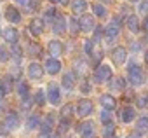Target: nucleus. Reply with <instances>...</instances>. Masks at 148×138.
I'll return each instance as SVG.
<instances>
[{"mask_svg":"<svg viewBox=\"0 0 148 138\" xmlns=\"http://www.w3.org/2000/svg\"><path fill=\"white\" fill-rule=\"evenodd\" d=\"M127 74H129V82L132 86H139L143 82V70L136 65V63H131L129 68H127Z\"/></svg>","mask_w":148,"mask_h":138,"instance_id":"1","label":"nucleus"},{"mask_svg":"<svg viewBox=\"0 0 148 138\" xmlns=\"http://www.w3.org/2000/svg\"><path fill=\"white\" fill-rule=\"evenodd\" d=\"M94 77H96V81H98V82L110 81V79H112V68H110L106 63L99 65V66L96 68V74H94Z\"/></svg>","mask_w":148,"mask_h":138,"instance_id":"2","label":"nucleus"},{"mask_svg":"<svg viewBox=\"0 0 148 138\" xmlns=\"http://www.w3.org/2000/svg\"><path fill=\"white\" fill-rule=\"evenodd\" d=\"M18 126H19V117H18V114H16V112H9V114L5 115V121H4V131L9 133L11 129H16Z\"/></svg>","mask_w":148,"mask_h":138,"instance_id":"3","label":"nucleus"},{"mask_svg":"<svg viewBox=\"0 0 148 138\" xmlns=\"http://www.w3.org/2000/svg\"><path fill=\"white\" fill-rule=\"evenodd\" d=\"M91 112H92V103H91V100H80V101L77 103V114H79L80 117H87Z\"/></svg>","mask_w":148,"mask_h":138,"instance_id":"4","label":"nucleus"},{"mask_svg":"<svg viewBox=\"0 0 148 138\" xmlns=\"http://www.w3.org/2000/svg\"><path fill=\"white\" fill-rule=\"evenodd\" d=\"M79 23H80V30H84V32H91V30L96 28V23H94V19H92L89 14H84V16L79 19Z\"/></svg>","mask_w":148,"mask_h":138,"instance_id":"5","label":"nucleus"},{"mask_svg":"<svg viewBox=\"0 0 148 138\" xmlns=\"http://www.w3.org/2000/svg\"><path fill=\"white\" fill-rule=\"evenodd\" d=\"M125 56H127V52H125V49L120 47V46L115 47L113 52H112V59H113L115 65H122V63H125Z\"/></svg>","mask_w":148,"mask_h":138,"instance_id":"6","label":"nucleus"},{"mask_svg":"<svg viewBox=\"0 0 148 138\" xmlns=\"http://www.w3.org/2000/svg\"><path fill=\"white\" fill-rule=\"evenodd\" d=\"M5 18H7V21H11V23H19V21H21V14H19V11H18L14 6H7V9H5Z\"/></svg>","mask_w":148,"mask_h":138,"instance_id":"7","label":"nucleus"},{"mask_svg":"<svg viewBox=\"0 0 148 138\" xmlns=\"http://www.w3.org/2000/svg\"><path fill=\"white\" fill-rule=\"evenodd\" d=\"M79 131H80V135L84 136V138H94V124L92 122H82L80 126H79Z\"/></svg>","mask_w":148,"mask_h":138,"instance_id":"8","label":"nucleus"},{"mask_svg":"<svg viewBox=\"0 0 148 138\" xmlns=\"http://www.w3.org/2000/svg\"><path fill=\"white\" fill-rule=\"evenodd\" d=\"M119 32H120V26L117 25V21L110 23V25L105 28V35H106V39H108V40H113L115 37H119Z\"/></svg>","mask_w":148,"mask_h":138,"instance_id":"9","label":"nucleus"},{"mask_svg":"<svg viewBox=\"0 0 148 138\" xmlns=\"http://www.w3.org/2000/svg\"><path fill=\"white\" fill-rule=\"evenodd\" d=\"M28 75L32 77V79H42V75H44V70H42V66L38 65V63H32L30 66H28Z\"/></svg>","mask_w":148,"mask_h":138,"instance_id":"10","label":"nucleus"},{"mask_svg":"<svg viewBox=\"0 0 148 138\" xmlns=\"http://www.w3.org/2000/svg\"><path fill=\"white\" fill-rule=\"evenodd\" d=\"M99 101H101V105L105 107V110H110V112L117 107V101H115V98H113L112 95H103V96L99 98Z\"/></svg>","mask_w":148,"mask_h":138,"instance_id":"11","label":"nucleus"},{"mask_svg":"<svg viewBox=\"0 0 148 138\" xmlns=\"http://www.w3.org/2000/svg\"><path fill=\"white\" fill-rule=\"evenodd\" d=\"M49 101L52 103V105H58L59 103V88L52 82V84H49Z\"/></svg>","mask_w":148,"mask_h":138,"instance_id":"12","label":"nucleus"},{"mask_svg":"<svg viewBox=\"0 0 148 138\" xmlns=\"http://www.w3.org/2000/svg\"><path fill=\"white\" fill-rule=\"evenodd\" d=\"M47 49H49V52H51L52 56H59V54H63V44H61L59 40H51L49 46H47Z\"/></svg>","mask_w":148,"mask_h":138,"instance_id":"13","label":"nucleus"},{"mask_svg":"<svg viewBox=\"0 0 148 138\" xmlns=\"http://www.w3.org/2000/svg\"><path fill=\"white\" fill-rule=\"evenodd\" d=\"M45 68H47V72L51 74V75H54V74H58L59 72V68H61V63L58 61V59H47L45 61Z\"/></svg>","mask_w":148,"mask_h":138,"instance_id":"14","label":"nucleus"},{"mask_svg":"<svg viewBox=\"0 0 148 138\" xmlns=\"http://www.w3.org/2000/svg\"><path fill=\"white\" fill-rule=\"evenodd\" d=\"M4 37H5L7 42H11V44L16 46V42H18V39H19V32H18L16 28H7V30L4 32Z\"/></svg>","mask_w":148,"mask_h":138,"instance_id":"15","label":"nucleus"},{"mask_svg":"<svg viewBox=\"0 0 148 138\" xmlns=\"http://www.w3.org/2000/svg\"><path fill=\"white\" fill-rule=\"evenodd\" d=\"M66 19H64V16H61V14H58V18H56V21H54V32L56 33H63L64 30H66Z\"/></svg>","mask_w":148,"mask_h":138,"instance_id":"16","label":"nucleus"},{"mask_svg":"<svg viewBox=\"0 0 148 138\" xmlns=\"http://www.w3.org/2000/svg\"><path fill=\"white\" fill-rule=\"evenodd\" d=\"M30 32H32L33 35H40V33L44 32V23H42L40 19H32V23H30Z\"/></svg>","mask_w":148,"mask_h":138,"instance_id":"17","label":"nucleus"},{"mask_svg":"<svg viewBox=\"0 0 148 138\" xmlns=\"http://www.w3.org/2000/svg\"><path fill=\"white\" fill-rule=\"evenodd\" d=\"M134 115H136V114H134V108H132V107H125V108L122 110V121H124V122H131V121L134 119Z\"/></svg>","mask_w":148,"mask_h":138,"instance_id":"18","label":"nucleus"},{"mask_svg":"<svg viewBox=\"0 0 148 138\" xmlns=\"http://www.w3.org/2000/svg\"><path fill=\"white\" fill-rule=\"evenodd\" d=\"M127 26H129V30H131L132 33H136V32L139 30V21H138V18H136V16H129V18H127Z\"/></svg>","mask_w":148,"mask_h":138,"instance_id":"19","label":"nucleus"},{"mask_svg":"<svg viewBox=\"0 0 148 138\" xmlns=\"http://www.w3.org/2000/svg\"><path fill=\"white\" fill-rule=\"evenodd\" d=\"M136 128H138V133H145V131H148V115L139 117V121H138Z\"/></svg>","mask_w":148,"mask_h":138,"instance_id":"20","label":"nucleus"},{"mask_svg":"<svg viewBox=\"0 0 148 138\" xmlns=\"http://www.w3.org/2000/svg\"><path fill=\"white\" fill-rule=\"evenodd\" d=\"M75 75H73L71 72L70 74H66V75H63V88H66V89H71L73 88V84H75Z\"/></svg>","mask_w":148,"mask_h":138,"instance_id":"21","label":"nucleus"},{"mask_svg":"<svg viewBox=\"0 0 148 138\" xmlns=\"http://www.w3.org/2000/svg\"><path fill=\"white\" fill-rule=\"evenodd\" d=\"M79 30H80V23H79L75 18H70V35L75 37V35L79 33Z\"/></svg>","mask_w":148,"mask_h":138,"instance_id":"22","label":"nucleus"},{"mask_svg":"<svg viewBox=\"0 0 148 138\" xmlns=\"http://www.w3.org/2000/svg\"><path fill=\"white\" fill-rule=\"evenodd\" d=\"M71 9L75 11V12H82V11H86V9H87V4L84 2V0H73Z\"/></svg>","mask_w":148,"mask_h":138,"instance_id":"23","label":"nucleus"},{"mask_svg":"<svg viewBox=\"0 0 148 138\" xmlns=\"http://www.w3.org/2000/svg\"><path fill=\"white\" fill-rule=\"evenodd\" d=\"M112 89H119V91H122L124 88H125V82H124V79L122 77H115L113 81H112Z\"/></svg>","mask_w":148,"mask_h":138,"instance_id":"24","label":"nucleus"},{"mask_svg":"<svg viewBox=\"0 0 148 138\" xmlns=\"http://www.w3.org/2000/svg\"><path fill=\"white\" fill-rule=\"evenodd\" d=\"M37 126H40V117L35 114V115H30V119H28V122H26V128L28 129H33V128H37Z\"/></svg>","mask_w":148,"mask_h":138,"instance_id":"25","label":"nucleus"},{"mask_svg":"<svg viewBox=\"0 0 148 138\" xmlns=\"http://www.w3.org/2000/svg\"><path fill=\"white\" fill-rule=\"evenodd\" d=\"M18 93H19V96H21L23 100H26V98H28V86H26L25 82H19V86H18Z\"/></svg>","mask_w":148,"mask_h":138,"instance_id":"26","label":"nucleus"},{"mask_svg":"<svg viewBox=\"0 0 148 138\" xmlns=\"http://www.w3.org/2000/svg\"><path fill=\"white\" fill-rule=\"evenodd\" d=\"M92 11H94V14H96V16H99V18H105V16H106L105 7H103V6H99V4H94V6H92Z\"/></svg>","mask_w":148,"mask_h":138,"instance_id":"27","label":"nucleus"},{"mask_svg":"<svg viewBox=\"0 0 148 138\" xmlns=\"http://www.w3.org/2000/svg\"><path fill=\"white\" fill-rule=\"evenodd\" d=\"M71 112H73V107H71V105H64L63 110H61V117H63L64 121H68L70 115H71Z\"/></svg>","mask_w":148,"mask_h":138,"instance_id":"28","label":"nucleus"},{"mask_svg":"<svg viewBox=\"0 0 148 138\" xmlns=\"http://www.w3.org/2000/svg\"><path fill=\"white\" fill-rule=\"evenodd\" d=\"M113 131H115V126L113 124H106L105 129H103V136L105 138H112L113 136Z\"/></svg>","mask_w":148,"mask_h":138,"instance_id":"29","label":"nucleus"},{"mask_svg":"<svg viewBox=\"0 0 148 138\" xmlns=\"http://www.w3.org/2000/svg\"><path fill=\"white\" fill-rule=\"evenodd\" d=\"M101 121H103L105 126L106 124H112V114H110V110H103L101 112Z\"/></svg>","mask_w":148,"mask_h":138,"instance_id":"30","label":"nucleus"},{"mask_svg":"<svg viewBox=\"0 0 148 138\" xmlns=\"http://www.w3.org/2000/svg\"><path fill=\"white\" fill-rule=\"evenodd\" d=\"M35 103H37V105H44V103H45V95H44V91H37V93H35Z\"/></svg>","mask_w":148,"mask_h":138,"instance_id":"31","label":"nucleus"},{"mask_svg":"<svg viewBox=\"0 0 148 138\" xmlns=\"http://www.w3.org/2000/svg\"><path fill=\"white\" fill-rule=\"evenodd\" d=\"M54 16H56V9H54V7H51V9L45 11V21H47V23H52Z\"/></svg>","mask_w":148,"mask_h":138,"instance_id":"32","label":"nucleus"},{"mask_svg":"<svg viewBox=\"0 0 148 138\" xmlns=\"http://www.w3.org/2000/svg\"><path fill=\"white\" fill-rule=\"evenodd\" d=\"M75 70H77V74H82V75H84V74L87 72V66H86L84 61H79V63L75 65Z\"/></svg>","mask_w":148,"mask_h":138,"instance_id":"33","label":"nucleus"},{"mask_svg":"<svg viewBox=\"0 0 148 138\" xmlns=\"http://www.w3.org/2000/svg\"><path fill=\"white\" fill-rule=\"evenodd\" d=\"M40 46L38 44H30V54L32 56H40Z\"/></svg>","mask_w":148,"mask_h":138,"instance_id":"34","label":"nucleus"},{"mask_svg":"<svg viewBox=\"0 0 148 138\" xmlns=\"http://www.w3.org/2000/svg\"><path fill=\"white\" fill-rule=\"evenodd\" d=\"M2 89H4L5 93H9V91L12 89V82H11V77H5V79H4V82H2Z\"/></svg>","mask_w":148,"mask_h":138,"instance_id":"35","label":"nucleus"},{"mask_svg":"<svg viewBox=\"0 0 148 138\" xmlns=\"http://www.w3.org/2000/svg\"><path fill=\"white\" fill-rule=\"evenodd\" d=\"M136 103H138V107H139V108H143V107L148 103V96H146V95H141V96H138Z\"/></svg>","mask_w":148,"mask_h":138,"instance_id":"36","label":"nucleus"},{"mask_svg":"<svg viewBox=\"0 0 148 138\" xmlns=\"http://www.w3.org/2000/svg\"><path fill=\"white\" fill-rule=\"evenodd\" d=\"M7 59H9V51L4 46H0V61H7Z\"/></svg>","mask_w":148,"mask_h":138,"instance_id":"37","label":"nucleus"},{"mask_svg":"<svg viewBox=\"0 0 148 138\" xmlns=\"http://www.w3.org/2000/svg\"><path fill=\"white\" fill-rule=\"evenodd\" d=\"M139 11L145 12V14H148V0H143V2L139 4Z\"/></svg>","mask_w":148,"mask_h":138,"instance_id":"38","label":"nucleus"},{"mask_svg":"<svg viewBox=\"0 0 148 138\" xmlns=\"http://www.w3.org/2000/svg\"><path fill=\"white\" fill-rule=\"evenodd\" d=\"M86 52H87L89 56L92 54V42H91V40H86Z\"/></svg>","mask_w":148,"mask_h":138,"instance_id":"39","label":"nucleus"},{"mask_svg":"<svg viewBox=\"0 0 148 138\" xmlns=\"http://www.w3.org/2000/svg\"><path fill=\"white\" fill-rule=\"evenodd\" d=\"M12 52H14V56H16V59H19V58H21V51H19V47H16V46H14V49H12Z\"/></svg>","mask_w":148,"mask_h":138,"instance_id":"40","label":"nucleus"},{"mask_svg":"<svg viewBox=\"0 0 148 138\" xmlns=\"http://www.w3.org/2000/svg\"><path fill=\"white\" fill-rule=\"evenodd\" d=\"M82 91H84V93H89V91H91V86H89L87 82H84V84H82Z\"/></svg>","mask_w":148,"mask_h":138,"instance_id":"41","label":"nucleus"},{"mask_svg":"<svg viewBox=\"0 0 148 138\" xmlns=\"http://www.w3.org/2000/svg\"><path fill=\"white\" fill-rule=\"evenodd\" d=\"M30 103H32V101H30V100H28V98H26V100H25V103H23V108H25V110H26V108H28V107H30Z\"/></svg>","mask_w":148,"mask_h":138,"instance_id":"42","label":"nucleus"},{"mask_svg":"<svg viewBox=\"0 0 148 138\" xmlns=\"http://www.w3.org/2000/svg\"><path fill=\"white\" fill-rule=\"evenodd\" d=\"M18 4H21V6H26V4H30V0H16Z\"/></svg>","mask_w":148,"mask_h":138,"instance_id":"43","label":"nucleus"},{"mask_svg":"<svg viewBox=\"0 0 148 138\" xmlns=\"http://www.w3.org/2000/svg\"><path fill=\"white\" fill-rule=\"evenodd\" d=\"M4 95H5V91L2 89V86H0V100H2V98H4Z\"/></svg>","mask_w":148,"mask_h":138,"instance_id":"44","label":"nucleus"},{"mask_svg":"<svg viewBox=\"0 0 148 138\" xmlns=\"http://www.w3.org/2000/svg\"><path fill=\"white\" fill-rule=\"evenodd\" d=\"M139 135H141V133H134V135H131L129 138H139Z\"/></svg>","mask_w":148,"mask_h":138,"instance_id":"45","label":"nucleus"},{"mask_svg":"<svg viewBox=\"0 0 148 138\" xmlns=\"http://www.w3.org/2000/svg\"><path fill=\"white\" fill-rule=\"evenodd\" d=\"M145 63H146V65H148V51H146V52H145Z\"/></svg>","mask_w":148,"mask_h":138,"instance_id":"46","label":"nucleus"},{"mask_svg":"<svg viewBox=\"0 0 148 138\" xmlns=\"http://www.w3.org/2000/svg\"><path fill=\"white\" fill-rule=\"evenodd\" d=\"M101 2H105V4H112L113 0H101Z\"/></svg>","mask_w":148,"mask_h":138,"instance_id":"47","label":"nucleus"},{"mask_svg":"<svg viewBox=\"0 0 148 138\" xmlns=\"http://www.w3.org/2000/svg\"><path fill=\"white\" fill-rule=\"evenodd\" d=\"M61 4H63V6H64V4H68V0H61Z\"/></svg>","mask_w":148,"mask_h":138,"instance_id":"48","label":"nucleus"},{"mask_svg":"<svg viewBox=\"0 0 148 138\" xmlns=\"http://www.w3.org/2000/svg\"><path fill=\"white\" fill-rule=\"evenodd\" d=\"M51 2H54V4H58V2H61V0H51Z\"/></svg>","mask_w":148,"mask_h":138,"instance_id":"49","label":"nucleus"},{"mask_svg":"<svg viewBox=\"0 0 148 138\" xmlns=\"http://www.w3.org/2000/svg\"><path fill=\"white\" fill-rule=\"evenodd\" d=\"M145 25H146V26H148V16H146V21H145Z\"/></svg>","mask_w":148,"mask_h":138,"instance_id":"50","label":"nucleus"},{"mask_svg":"<svg viewBox=\"0 0 148 138\" xmlns=\"http://www.w3.org/2000/svg\"><path fill=\"white\" fill-rule=\"evenodd\" d=\"M129 2H138V0H129Z\"/></svg>","mask_w":148,"mask_h":138,"instance_id":"51","label":"nucleus"},{"mask_svg":"<svg viewBox=\"0 0 148 138\" xmlns=\"http://www.w3.org/2000/svg\"><path fill=\"white\" fill-rule=\"evenodd\" d=\"M0 2H2V0H0Z\"/></svg>","mask_w":148,"mask_h":138,"instance_id":"52","label":"nucleus"}]
</instances>
